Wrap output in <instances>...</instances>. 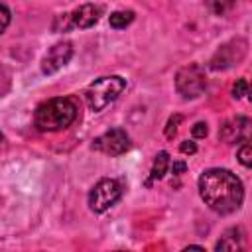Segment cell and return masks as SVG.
I'll list each match as a JSON object with an SVG mask.
<instances>
[{
  "mask_svg": "<svg viewBox=\"0 0 252 252\" xmlns=\"http://www.w3.org/2000/svg\"><path fill=\"white\" fill-rule=\"evenodd\" d=\"M108 22H110V28H114V30H124L126 26H130V24L134 22V12H132V10H116V12L110 14Z\"/></svg>",
  "mask_w": 252,
  "mask_h": 252,
  "instance_id": "4fadbf2b",
  "label": "cell"
},
{
  "mask_svg": "<svg viewBox=\"0 0 252 252\" xmlns=\"http://www.w3.org/2000/svg\"><path fill=\"white\" fill-rule=\"evenodd\" d=\"M217 250H238L242 248V230L240 228H228L220 240L215 244Z\"/></svg>",
  "mask_w": 252,
  "mask_h": 252,
  "instance_id": "8fae6325",
  "label": "cell"
},
{
  "mask_svg": "<svg viewBox=\"0 0 252 252\" xmlns=\"http://www.w3.org/2000/svg\"><path fill=\"white\" fill-rule=\"evenodd\" d=\"M236 158H238V161H240L244 167H252V138L246 140V142L240 146Z\"/></svg>",
  "mask_w": 252,
  "mask_h": 252,
  "instance_id": "9a60e30c",
  "label": "cell"
},
{
  "mask_svg": "<svg viewBox=\"0 0 252 252\" xmlns=\"http://www.w3.org/2000/svg\"><path fill=\"white\" fill-rule=\"evenodd\" d=\"M207 4H209V8H211L213 14L222 16V14H226L228 10L234 8L236 0H207Z\"/></svg>",
  "mask_w": 252,
  "mask_h": 252,
  "instance_id": "5bb4252c",
  "label": "cell"
},
{
  "mask_svg": "<svg viewBox=\"0 0 252 252\" xmlns=\"http://www.w3.org/2000/svg\"><path fill=\"white\" fill-rule=\"evenodd\" d=\"M179 150L183 152V154H195L197 152V146H195V142H191V140H185V142H181V146H179Z\"/></svg>",
  "mask_w": 252,
  "mask_h": 252,
  "instance_id": "d6986e66",
  "label": "cell"
},
{
  "mask_svg": "<svg viewBox=\"0 0 252 252\" xmlns=\"http://www.w3.org/2000/svg\"><path fill=\"white\" fill-rule=\"evenodd\" d=\"M185 169H187L185 161H173V163H171V173H175V175H181Z\"/></svg>",
  "mask_w": 252,
  "mask_h": 252,
  "instance_id": "ffe728a7",
  "label": "cell"
},
{
  "mask_svg": "<svg viewBox=\"0 0 252 252\" xmlns=\"http://www.w3.org/2000/svg\"><path fill=\"white\" fill-rule=\"evenodd\" d=\"M246 93H248V83H246V79H238V81L234 83V87H232V96H234V98H242Z\"/></svg>",
  "mask_w": 252,
  "mask_h": 252,
  "instance_id": "e0dca14e",
  "label": "cell"
},
{
  "mask_svg": "<svg viewBox=\"0 0 252 252\" xmlns=\"http://www.w3.org/2000/svg\"><path fill=\"white\" fill-rule=\"evenodd\" d=\"M122 197V183L112 177H104L93 185L89 191V207L93 213L108 211Z\"/></svg>",
  "mask_w": 252,
  "mask_h": 252,
  "instance_id": "5b68a950",
  "label": "cell"
},
{
  "mask_svg": "<svg viewBox=\"0 0 252 252\" xmlns=\"http://www.w3.org/2000/svg\"><path fill=\"white\" fill-rule=\"evenodd\" d=\"M8 22H10V10L6 4H2V30H6Z\"/></svg>",
  "mask_w": 252,
  "mask_h": 252,
  "instance_id": "44dd1931",
  "label": "cell"
},
{
  "mask_svg": "<svg viewBox=\"0 0 252 252\" xmlns=\"http://www.w3.org/2000/svg\"><path fill=\"white\" fill-rule=\"evenodd\" d=\"M207 87V77L201 65L191 63L177 71L175 75V89L183 98H197L203 94Z\"/></svg>",
  "mask_w": 252,
  "mask_h": 252,
  "instance_id": "8992f818",
  "label": "cell"
},
{
  "mask_svg": "<svg viewBox=\"0 0 252 252\" xmlns=\"http://www.w3.org/2000/svg\"><path fill=\"white\" fill-rule=\"evenodd\" d=\"M244 55H246V41L244 39H230L228 43H224L217 49V53L211 59V69H215V71L228 69V67L236 65Z\"/></svg>",
  "mask_w": 252,
  "mask_h": 252,
  "instance_id": "ba28073f",
  "label": "cell"
},
{
  "mask_svg": "<svg viewBox=\"0 0 252 252\" xmlns=\"http://www.w3.org/2000/svg\"><path fill=\"white\" fill-rule=\"evenodd\" d=\"M71 57H73V45H71V41H57L43 55V59H41V71L45 75H53L59 69H63L69 63Z\"/></svg>",
  "mask_w": 252,
  "mask_h": 252,
  "instance_id": "30bf717a",
  "label": "cell"
},
{
  "mask_svg": "<svg viewBox=\"0 0 252 252\" xmlns=\"http://www.w3.org/2000/svg\"><path fill=\"white\" fill-rule=\"evenodd\" d=\"M124 89H126V79L118 75H108V77H100L94 83H91L85 91V98L93 112H100L110 102H114L122 94Z\"/></svg>",
  "mask_w": 252,
  "mask_h": 252,
  "instance_id": "3957f363",
  "label": "cell"
},
{
  "mask_svg": "<svg viewBox=\"0 0 252 252\" xmlns=\"http://www.w3.org/2000/svg\"><path fill=\"white\" fill-rule=\"evenodd\" d=\"M219 138L226 144H236V142H246L252 138V118L246 116H234L228 118L220 130H219Z\"/></svg>",
  "mask_w": 252,
  "mask_h": 252,
  "instance_id": "9c48e42d",
  "label": "cell"
},
{
  "mask_svg": "<svg viewBox=\"0 0 252 252\" xmlns=\"http://www.w3.org/2000/svg\"><path fill=\"white\" fill-rule=\"evenodd\" d=\"M93 148L106 156H122L130 150V136L122 128H112L93 140Z\"/></svg>",
  "mask_w": 252,
  "mask_h": 252,
  "instance_id": "52a82bcc",
  "label": "cell"
},
{
  "mask_svg": "<svg viewBox=\"0 0 252 252\" xmlns=\"http://www.w3.org/2000/svg\"><path fill=\"white\" fill-rule=\"evenodd\" d=\"M77 118V104L67 96H55L41 102L33 112V126L41 132H59Z\"/></svg>",
  "mask_w": 252,
  "mask_h": 252,
  "instance_id": "7a4b0ae2",
  "label": "cell"
},
{
  "mask_svg": "<svg viewBox=\"0 0 252 252\" xmlns=\"http://www.w3.org/2000/svg\"><path fill=\"white\" fill-rule=\"evenodd\" d=\"M207 132H209L207 122H195V124H193V128H191L193 138H205V136H207Z\"/></svg>",
  "mask_w": 252,
  "mask_h": 252,
  "instance_id": "ac0fdd59",
  "label": "cell"
},
{
  "mask_svg": "<svg viewBox=\"0 0 252 252\" xmlns=\"http://www.w3.org/2000/svg\"><path fill=\"white\" fill-rule=\"evenodd\" d=\"M183 120V116L181 114H173V116H169V120H167V126H165V138H173L175 134H177V126H179V122Z\"/></svg>",
  "mask_w": 252,
  "mask_h": 252,
  "instance_id": "2e32d148",
  "label": "cell"
},
{
  "mask_svg": "<svg viewBox=\"0 0 252 252\" xmlns=\"http://www.w3.org/2000/svg\"><path fill=\"white\" fill-rule=\"evenodd\" d=\"M171 167V161H169V154L167 152H158V156L154 158V163H152V171H150V179H148V185L152 181H158L161 179L167 169Z\"/></svg>",
  "mask_w": 252,
  "mask_h": 252,
  "instance_id": "7c38bea8",
  "label": "cell"
},
{
  "mask_svg": "<svg viewBox=\"0 0 252 252\" xmlns=\"http://www.w3.org/2000/svg\"><path fill=\"white\" fill-rule=\"evenodd\" d=\"M100 14H102V6L81 4L79 8H75L71 12L55 16V20L51 24V30L57 32V33L71 32V30H77V28L79 30H87V28H93L100 20Z\"/></svg>",
  "mask_w": 252,
  "mask_h": 252,
  "instance_id": "277c9868",
  "label": "cell"
},
{
  "mask_svg": "<svg viewBox=\"0 0 252 252\" xmlns=\"http://www.w3.org/2000/svg\"><path fill=\"white\" fill-rule=\"evenodd\" d=\"M199 195L211 211L219 215H230L240 209L244 199V187L232 171L213 167L201 173Z\"/></svg>",
  "mask_w": 252,
  "mask_h": 252,
  "instance_id": "6da1fadb",
  "label": "cell"
},
{
  "mask_svg": "<svg viewBox=\"0 0 252 252\" xmlns=\"http://www.w3.org/2000/svg\"><path fill=\"white\" fill-rule=\"evenodd\" d=\"M246 94H248V100H250V102H252V83H250V85H248V93H246Z\"/></svg>",
  "mask_w": 252,
  "mask_h": 252,
  "instance_id": "7402d4cb",
  "label": "cell"
}]
</instances>
